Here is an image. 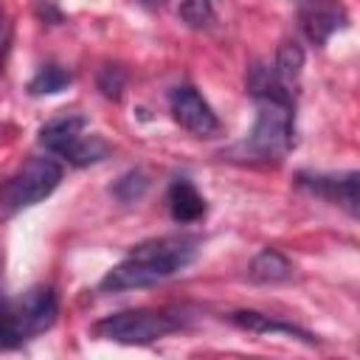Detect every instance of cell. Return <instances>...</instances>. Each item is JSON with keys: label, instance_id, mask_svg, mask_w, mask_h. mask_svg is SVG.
<instances>
[{"label": "cell", "instance_id": "1", "mask_svg": "<svg viewBox=\"0 0 360 360\" xmlns=\"http://www.w3.org/2000/svg\"><path fill=\"white\" fill-rule=\"evenodd\" d=\"M200 236L191 233H174V236H160V239H146L135 245L124 262L110 267L104 278L98 281L101 292H124V290H141L152 287L183 267H188L197 256Z\"/></svg>", "mask_w": 360, "mask_h": 360}, {"label": "cell", "instance_id": "2", "mask_svg": "<svg viewBox=\"0 0 360 360\" xmlns=\"http://www.w3.org/2000/svg\"><path fill=\"white\" fill-rule=\"evenodd\" d=\"M174 329H180V318L158 309H124L104 315L101 321L93 323V335L98 340H110L121 346H146L166 338Z\"/></svg>", "mask_w": 360, "mask_h": 360}, {"label": "cell", "instance_id": "3", "mask_svg": "<svg viewBox=\"0 0 360 360\" xmlns=\"http://www.w3.org/2000/svg\"><path fill=\"white\" fill-rule=\"evenodd\" d=\"M250 158L278 160L292 149V98H259L253 132L245 141Z\"/></svg>", "mask_w": 360, "mask_h": 360}, {"label": "cell", "instance_id": "4", "mask_svg": "<svg viewBox=\"0 0 360 360\" xmlns=\"http://www.w3.org/2000/svg\"><path fill=\"white\" fill-rule=\"evenodd\" d=\"M62 180V166L53 158H31L17 174H11L0 188V211L14 214L20 208L45 200Z\"/></svg>", "mask_w": 360, "mask_h": 360}, {"label": "cell", "instance_id": "5", "mask_svg": "<svg viewBox=\"0 0 360 360\" xmlns=\"http://www.w3.org/2000/svg\"><path fill=\"white\" fill-rule=\"evenodd\" d=\"M169 101H172V115H174V121H177L186 132H191V135H197V138H214V135L219 132V118H217V112L211 110V104H208L191 84L174 87L172 96H169Z\"/></svg>", "mask_w": 360, "mask_h": 360}, {"label": "cell", "instance_id": "6", "mask_svg": "<svg viewBox=\"0 0 360 360\" xmlns=\"http://www.w3.org/2000/svg\"><path fill=\"white\" fill-rule=\"evenodd\" d=\"M295 183L329 202L343 205L349 214H357V172H346V174H307L301 172L295 177Z\"/></svg>", "mask_w": 360, "mask_h": 360}, {"label": "cell", "instance_id": "7", "mask_svg": "<svg viewBox=\"0 0 360 360\" xmlns=\"http://www.w3.org/2000/svg\"><path fill=\"white\" fill-rule=\"evenodd\" d=\"M301 25L309 42L323 45L338 28L346 25V11L338 0H309L301 11Z\"/></svg>", "mask_w": 360, "mask_h": 360}, {"label": "cell", "instance_id": "8", "mask_svg": "<svg viewBox=\"0 0 360 360\" xmlns=\"http://www.w3.org/2000/svg\"><path fill=\"white\" fill-rule=\"evenodd\" d=\"M84 127H87L84 115L65 112V115L51 118L48 124H42V129H39V143H42L48 152H53V155H59V158L68 160V155L73 152V146L84 138Z\"/></svg>", "mask_w": 360, "mask_h": 360}, {"label": "cell", "instance_id": "9", "mask_svg": "<svg viewBox=\"0 0 360 360\" xmlns=\"http://www.w3.org/2000/svg\"><path fill=\"white\" fill-rule=\"evenodd\" d=\"M231 323L245 329V332H253V335H287V338H298L304 343H315V338L295 326V323H287V321H276L264 312H256V309H236L231 312Z\"/></svg>", "mask_w": 360, "mask_h": 360}, {"label": "cell", "instance_id": "10", "mask_svg": "<svg viewBox=\"0 0 360 360\" xmlns=\"http://www.w3.org/2000/svg\"><path fill=\"white\" fill-rule=\"evenodd\" d=\"M169 211L174 222H197L205 214V200L186 177H180L169 186Z\"/></svg>", "mask_w": 360, "mask_h": 360}, {"label": "cell", "instance_id": "11", "mask_svg": "<svg viewBox=\"0 0 360 360\" xmlns=\"http://www.w3.org/2000/svg\"><path fill=\"white\" fill-rule=\"evenodd\" d=\"M290 276H292V264H290V259H287L281 250H276V248L259 250V253L250 259V264H248V278H250L253 284H278V281H284V278H290Z\"/></svg>", "mask_w": 360, "mask_h": 360}, {"label": "cell", "instance_id": "12", "mask_svg": "<svg viewBox=\"0 0 360 360\" xmlns=\"http://www.w3.org/2000/svg\"><path fill=\"white\" fill-rule=\"evenodd\" d=\"M301 68H304V48H301L295 39H284V42L278 45L276 65H273L278 82H281L284 87L292 84V82L301 76Z\"/></svg>", "mask_w": 360, "mask_h": 360}, {"label": "cell", "instance_id": "13", "mask_svg": "<svg viewBox=\"0 0 360 360\" xmlns=\"http://www.w3.org/2000/svg\"><path fill=\"white\" fill-rule=\"evenodd\" d=\"M70 84V73L59 65H42L37 70V76L28 82V93L31 96H51V93H59Z\"/></svg>", "mask_w": 360, "mask_h": 360}, {"label": "cell", "instance_id": "14", "mask_svg": "<svg viewBox=\"0 0 360 360\" xmlns=\"http://www.w3.org/2000/svg\"><path fill=\"white\" fill-rule=\"evenodd\" d=\"M180 20L188 25V28H211L214 20H217V11H214V3L211 0H183L180 8H177Z\"/></svg>", "mask_w": 360, "mask_h": 360}, {"label": "cell", "instance_id": "15", "mask_svg": "<svg viewBox=\"0 0 360 360\" xmlns=\"http://www.w3.org/2000/svg\"><path fill=\"white\" fill-rule=\"evenodd\" d=\"M107 152H110L107 141H101L98 135H84V138L73 146V152L68 155V160H70L73 166H87V163H96V160L107 158Z\"/></svg>", "mask_w": 360, "mask_h": 360}, {"label": "cell", "instance_id": "16", "mask_svg": "<svg viewBox=\"0 0 360 360\" xmlns=\"http://www.w3.org/2000/svg\"><path fill=\"white\" fill-rule=\"evenodd\" d=\"M146 186H149L146 174L138 172V169H132V172L121 174V180L112 186V194H115L121 202H132V200H138V197L146 191Z\"/></svg>", "mask_w": 360, "mask_h": 360}, {"label": "cell", "instance_id": "17", "mask_svg": "<svg viewBox=\"0 0 360 360\" xmlns=\"http://www.w3.org/2000/svg\"><path fill=\"white\" fill-rule=\"evenodd\" d=\"M98 90H101L107 98H121V90H124V70L115 68V65L101 68V73H98Z\"/></svg>", "mask_w": 360, "mask_h": 360}, {"label": "cell", "instance_id": "18", "mask_svg": "<svg viewBox=\"0 0 360 360\" xmlns=\"http://www.w3.org/2000/svg\"><path fill=\"white\" fill-rule=\"evenodd\" d=\"M8 48V22H6V14L0 8V62H3V53Z\"/></svg>", "mask_w": 360, "mask_h": 360}]
</instances>
